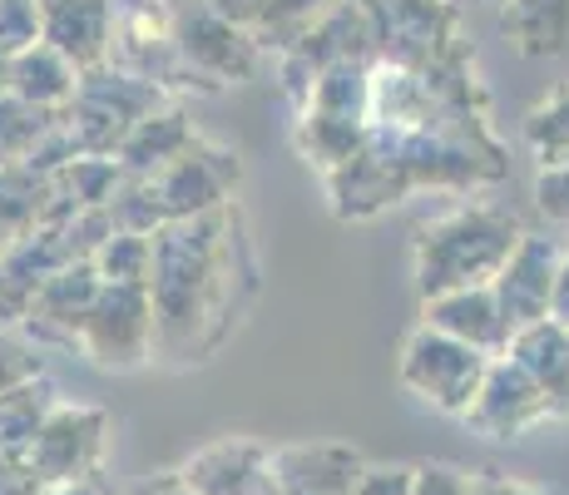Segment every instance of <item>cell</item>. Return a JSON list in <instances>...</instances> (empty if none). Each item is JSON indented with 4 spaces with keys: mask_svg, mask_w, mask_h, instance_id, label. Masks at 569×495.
Here are the masks:
<instances>
[{
    "mask_svg": "<svg viewBox=\"0 0 569 495\" xmlns=\"http://www.w3.org/2000/svg\"><path fill=\"white\" fill-rule=\"evenodd\" d=\"M80 357L100 372H134L159 357V313L149 288H104L80 337Z\"/></svg>",
    "mask_w": 569,
    "mask_h": 495,
    "instance_id": "8fae6325",
    "label": "cell"
},
{
    "mask_svg": "<svg viewBox=\"0 0 569 495\" xmlns=\"http://www.w3.org/2000/svg\"><path fill=\"white\" fill-rule=\"evenodd\" d=\"M525 145L540 159V169L545 164H569V80L530 109V119H525Z\"/></svg>",
    "mask_w": 569,
    "mask_h": 495,
    "instance_id": "f1b7e54d",
    "label": "cell"
},
{
    "mask_svg": "<svg viewBox=\"0 0 569 495\" xmlns=\"http://www.w3.org/2000/svg\"><path fill=\"white\" fill-rule=\"evenodd\" d=\"M100 293H104V283H100V273H94V263H70L64 273L46 278V288L36 297V313H30V323L20 327V333H26L36 347L80 352L84 323H90Z\"/></svg>",
    "mask_w": 569,
    "mask_h": 495,
    "instance_id": "2e32d148",
    "label": "cell"
},
{
    "mask_svg": "<svg viewBox=\"0 0 569 495\" xmlns=\"http://www.w3.org/2000/svg\"><path fill=\"white\" fill-rule=\"evenodd\" d=\"M332 6H342V0H268V10H262L258 20V46L268 55H278L288 40H298L302 30L312 26V20H322Z\"/></svg>",
    "mask_w": 569,
    "mask_h": 495,
    "instance_id": "f546056e",
    "label": "cell"
},
{
    "mask_svg": "<svg viewBox=\"0 0 569 495\" xmlns=\"http://www.w3.org/2000/svg\"><path fill=\"white\" fill-rule=\"evenodd\" d=\"M550 323H560L569 333V248H565V263H560V278H555V303H550Z\"/></svg>",
    "mask_w": 569,
    "mask_h": 495,
    "instance_id": "60d3db41",
    "label": "cell"
},
{
    "mask_svg": "<svg viewBox=\"0 0 569 495\" xmlns=\"http://www.w3.org/2000/svg\"><path fill=\"white\" fill-rule=\"evenodd\" d=\"M94 273H100L104 288H149V278H154V238L114 234L94 253Z\"/></svg>",
    "mask_w": 569,
    "mask_h": 495,
    "instance_id": "83f0119b",
    "label": "cell"
},
{
    "mask_svg": "<svg viewBox=\"0 0 569 495\" xmlns=\"http://www.w3.org/2000/svg\"><path fill=\"white\" fill-rule=\"evenodd\" d=\"M506 357H516L535 377V387L550 396L555 416H569V333L560 323H535L516 333Z\"/></svg>",
    "mask_w": 569,
    "mask_h": 495,
    "instance_id": "603a6c76",
    "label": "cell"
},
{
    "mask_svg": "<svg viewBox=\"0 0 569 495\" xmlns=\"http://www.w3.org/2000/svg\"><path fill=\"white\" fill-rule=\"evenodd\" d=\"M371 125L357 119H332V115H298L292 119V149L312 164L322 179H332L342 164H352L367 149Z\"/></svg>",
    "mask_w": 569,
    "mask_h": 495,
    "instance_id": "cb8c5ba5",
    "label": "cell"
},
{
    "mask_svg": "<svg viewBox=\"0 0 569 495\" xmlns=\"http://www.w3.org/2000/svg\"><path fill=\"white\" fill-rule=\"evenodd\" d=\"M46 495H109L100 481H84V486H46Z\"/></svg>",
    "mask_w": 569,
    "mask_h": 495,
    "instance_id": "b9f144b4",
    "label": "cell"
},
{
    "mask_svg": "<svg viewBox=\"0 0 569 495\" xmlns=\"http://www.w3.org/2000/svg\"><path fill=\"white\" fill-rule=\"evenodd\" d=\"M371 85H377V60H342L312 85L308 105L298 115H332L371 125Z\"/></svg>",
    "mask_w": 569,
    "mask_h": 495,
    "instance_id": "d4e9b609",
    "label": "cell"
},
{
    "mask_svg": "<svg viewBox=\"0 0 569 495\" xmlns=\"http://www.w3.org/2000/svg\"><path fill=\"white\" fill-rule=\"evenodd\" d=\"M555 422L550 396L535 387V377L520 367L516 357H496L486 372V387H480L476 406L466 412V426L490 442H520L525 432Z\"/></svg>",
    "mask_w": 569,
    "mask_h": 495,
    "instance_id": "4fadbf2b",
    "label": "cell"
},
{
    "mask_svg": "<svg viewBox=\"0 0 569 495\" xmlns=\"http://www.w3.org/2000/svg\"><path fill=\"white\" fill-rule=\"evenodd\" d=\"M362 476H367L362 451L342 442H302L278 451L282 495H357Z\"/></svg>",
    "mask_w": 569,
    "mask_h": 495,
    "instance_id": "ac0fdd59",
    "label": "cell"
},
{
    "mask_svg": "<svg viewBox=\"0 0 569 495\" xmlns=\"http://www.w3.org/2000/svg\"><path fill=\"white\" fill-rule=\"evenodd\" d=\"M258 293V263L238 204L203 218L163 224L154 234L149 297L159 313V357L203 362L248 313Z\"/></svg>",
    "mask_w": 569,
    "mask_h": 495,
    "instance_id": "7a4b0ae2",
    "label": "cell"
},
{
    "mask_svg": "<svg viewBox=\"0 0 569 495\" xmlns=\"http://www.w3.org/2000/svg\"><path fill=\"white\" fill-rule=\"evenodd\" d=\"M179 476L193 495H282L278 451L258 436H218L183 461Z\"/></svg>",
    "mask_w": 569,
    "mask_h": 495,
    "instance_id": "7c38bea8",
    "label": "cell"
},
{
    "mask_svg": "<svg viewBox=\"0 0 569 495\" xmlns=\"http://www.w3.org/2000/svg\"><path fill=\"white\" fill-rule=\"evenodd\" d=\"M510 174V149L490 125V95L446 99L441 115L421 129H377L371 125L367 149L332 174L327 204L347 224L387 214L421 189L470 194L500 184Z\"/></svg>",
    "mask_w": 569,
    "mask_h": 495,
    "instance_id": "6da1fadb",
    "label": "cell"
},
{
    "mask_svg": "<svg viewBox=\"0 0 569 495\" xmlns=\"http://www.w3.org/2000/svg\"><path fill=\"white\" fill-rule=\"evenodd\" d=\"M199 129H193V119L183 115L179 105H163L154 115L144 119V125L134 129V135L124 139V149L114 154L119 164H124V174H134V179H149V174H159L163 164H173L183 149L199 145Z\"/></svg>",
    "mask_w": 569,
    "mask_h": 495,
    "instance_id": "d6986e66",
    "label": "cell"
},
{
    "mask_svg": "<svg viewBox=\"0 0 569 495\" xmlns=\"http://www.w3.org/2000/svg\"><path fill=\"white\" fill-rule=\"evenodd\" d=\"M520 218L490 198H466V204L436 214L431 224L416 228L411 244V273L421 303L461 288H490L510 263V253L520 248Z\"/></svg>",
    "mask_w": 569,
    "mask_h": 495,
    "instance_id": "3957f363",
    "label": "cell"
},
{
    "mask_svg": "<svg viewBox=\"0 0 569 495\" xmlns=\"http://www.w3.org/2000/svg\"><path fill=\"white\" fill-rule=\"evenodd\" d=\"M80 80L84 75L74 70L60 50H50L46 40L10 60V95L26 99V105H36V109H50V115H64V109H70Z\"/></svg>",
    "mask_w": 569,
    "mask_h": 495,
    "instance_id": "44dd1931",
    "label": "cell"
},
{
    "mask_svg": "<svg viewBox=\"0 0 569 495\" xmlns=\"http://www.w3.org/2000/svg\"><path fill=\"white\" fill-rule=\"evenodd\" d=\"M40 46V0H0V50L16 60Z\"/></svg>",
    "mask_w": 569,
    "mask_h": 495,
    "instance_id": "d6a6232c",
    "label": "cell"
},
{
    "mask_svg": "<svg viewBox=\"0 0 569 495\" xmlns=\"http://www.w3.org/2000/svg\"><path fill=\"white\" fill-rule=\"evenodd\" d=\"M451 6H461V10H466V6H506V0H451Z\"/></svg>",
    "mask_w": 569,
    "mask_h": 495,
    "instance_id": "ee69618b",
    "label": "cell"
},
{
    "mask_svg": "<svg viewBox=\"0 0 569 495\" xmlns=\"http://www.w3.org/2000/svg\"><path fill=\"white\" fill-rule=\"evenodd\" d=\"M560 263H565V248L555 244L550 234H525L520 238V248L510 253V263L500 268V278L490 283L500 313H506V323H510V333H525V327H535V323H550Z\"/></svg>",
    "mask_w": 569,
    "mask_h": 495,
    "instance_id": "5bb4252c",
    "label": "cell"
},
{
    "mask_svg": "<svg viewBox=\"0 0 569 495\" xmlns=\"http://www.w3.org/2000/svg\"><path fill=\"white\" fill-rule=\"evenodd\" d=\"M411 495H470V471L446 466V461H426V466H416Z\"/></svg>",
    "mask_w": 569,
    "mask_h": 495,
    "instance_id": "e575fe53",
    "label": "cell"
},
{
    "mask_svg": "<svg viewBox=\"0 0 569 495\" xmlns=\"http://www.w3.org/2000/svg\"><path fill=\"white\" fill-rule=\"evenodd\" d=\"M500 30L525 60L569 55V0H506Z\"/></svg>",
    "mask_w": 569,
    "mask_h": 495,
    "instance_id": "7402d4cb",
    "label": "cell"
},
{
    "mask_svg": "<svg viewBox=\"0 0 569 495\" xmlns=\"http://www.w3.org/2000/svg\"><path fill=\"white\" fill-rule=\"evenodd\" d=\"M129 495H193L189 486H183V476L179 471H163V476H149V481H139Z\"/></svg>",
    "mask_w": 569,
    "mask_h": 495,
    "instance_id": "ab89813d",
    "label": "cell"
},
{
    "mask_svg": "<svg viewBox=\"0 0 569 495\" xmlns=\"http://www.w3.org/2000/svg\"><path fill=\"white\" fill-rule=\"evenodd\" d=\"M54 125H60V115H50V109L0 95V169H20V164L36 159V149L50 139Z\"/></svg>",
    "mask_w": 569,
    "mask_h": 495,
    "instance_id": "4316f807",
    "label": "cell"
},
{
    "mask_svg": "<svg viewBox=\"0 0 569 495\" xmlns=\"http://www.w3.org/2000/svg\"><path fill=\"white\" fill-rule=\"evenodd\" d=\"M173 46H179L183 70L208 95L223 90V85L253 80L262 70V60H268V50L258 46L253 30L223 20L208 0H179V10H173Z\"/></svg>",
    "mask_w": 569,
    "mask_h": 495,
    "instance_id": "ba28073f",
    "label": "cell"
},
{
    "mask_svg": "<svg viewBox=\"0 0 569 495\" xmlns=\"http://www.w3.org/2000/svg\"><path fill=\"white\" fill-rule=\"evenodd\" d=\"M377 40V60L407 75H431L456 60L470 40L461 36V6L451 0H362Z\"/></svg>",
    "mask_w": 569,
    "mask_h": 495,
    "instance_id": "277c9868",
    "label": "cell"
},
{
    "mask_svg": "<svg viewBox=\"0 0 569 495\" xmlns=\"http://www.w3.org/2000/svg\"><path fill=\"white\" fill-rule=\"evenodd\" d=\"M208 6H213L223 20H233V26L258 30V20H262V10H268V0H208Z\"/></svg>",
    "mask_w": 569,
    "mask_h": 495,
    "instance_id": "f35d334b",
    "label": "cell"
},
{
    "mask_svg": "<svg viewBox=\"0 0 569 495\" xmlns=\"http://www.w3.org/2000/svg\"><path fill=\"white\" fill-rule=\"evenodd\" d=\"M342 60H377V40H371V20H367L362 0L332 6L322 20H312L298 40H288V46L272 55L278 90L292 99V109H302L312 85Z\"/></svg>",
    "mask_w": 569,
    "mask_h": 495,
    "instance_id": "52a82bcc",
    "label": "cell"
},
{
    "mask_svg": "<svg viewBox=\"0 0 569 495\" xmlns=\"http://www.w3.org/2000/svg\"><path fill=\"white\" fill-rule=\"evenodd\" d=\"M486 352L456 343V337L436 333V327H411L407 343H401V357H397V377L421 406L441 416H461L476 406L480 387H486V372H490Z\"/></svg>",
    "mask_w": 569,
    "mask_h": 495,
    "instance_id": "8992f818",
    "label": "cell"
},
{
    "mask_svg": "<svg viewBox=\"0 0 569 495\" xmlns=\"http://www.w3.org/2000/svg\"><path fill=\"white\" fill-rule=\"evenodd\" d=\"M163 105H169V95H163L159 85L104 65V70L84 75L80 90L70 99V109H64L60 119H64V129H70V139L80 154H109V159H114V154L124 149V139Z\"/></svg>",
    "mask_w": 569,
    "mask_h": 495,
    "instance_id": "5b68a950",
    "label": "cell"
},
{
    "mask_svg": "<svg viewBox=\"0 0 569 495\" xmlns=\"http://www.w3.org/2000/svg\"><path fill=\"white\" fill-rule=\"evenodd\" d=\"M535 208H540L550 224L569 228V164H545L535 174Z\"/></svg>",
    "mask_w": 569,
    "mask_h": 495,
    "instance_id": "836d02e7",
    "label": "cell"
},
{
    "mask_svg": "<svg viewBox=\"0 0 569 495\" xmlns=\"http://www.w3.org/2000/svg\"><path fill=\"white\" fill-rule=\"evenodd\" d=\"M0 95H10V55L0 50Z\"/></svg>",
    "mask_w": 569,
    "mask_h": 495,
    "instance_id": "7bdbcfd3",
    "label": "cell"
},
{
    "mask_svg": "<svg viewBox=\"0 0 569 495\" xmlns=\"http://www.w3.org/2000/svg\"><path fill=\"white\" fill-rule=\"evenodd\" d=\"M119 0H40V40L80 75L104 70L114 55Z\"/></svg>",
    "mask_w": 569,
    "mask_h": 495,
    "instance_id": "9a60e30c",
    "label": "cell"
},
{
    "mask_svg": "<svg viewBox=\"0 0 569 495\" xmlns=\"http://www.w3.org/2000/svg\"><path fill=\"white\" fill-rule=\"evenodd\" d=\"M60 402L64 396L50 377H36V382H26V387L0 396V451H6V456H26L30 442L40 436V426L50 422V412Z\"/></svg>",
    "mask_w": 569,
    "mask_h": 495,
    "instance_id": "484cf974",
    "label": "cell"
},
{
    "mask_svg": "<svg viewBox=\"0 0 569 495\" xmlns=\"http://www.w3.org/2000/svg\"><path fill=\"white\" fill-rule=\"evenodd\" d=\"M46 377V367H40V347L30 343L26 333H16V327H0V396L26 387V382Z\"/></svg>",
    "mask_w": 569,
    "mask_h": 495,
    "instance_id": "1f68e13d",
    "label": "cell"
},
{
    "mask_svg": "<svg viewBox=\"0 0 569 495\" xmlns=\"http://www.w3.org/2000/svg\"><path fill=\"white\" fill-rule=\"evenodd\" d=\"M54 224V184L36 169H0V253H10L20 238Z\"/></svg>",
    "mask_w": 569,
    "mask_h": 495,
    "instance_id": "ffe728a7",
    "label": "cell"
},
{
    "mask_svg": "<svg viewBox=\"0 0 569 495\" xmlns=\"http://www.w3.org/2000/svg\"><path fill=\"white\" fill-rule=\"evenodd\" d=\"M40 288H46V283H36L16 258L0 253V327H16L20 333V327L30 323V313H36Z\"/></svg>",
    "mask_w": 569,
    "mask_h": 495,
    "instance_id": "4dcf8cb0",
    "label": "cell"
},
{
    "mask_svg": "<svg viewBox=\"0 0 569 495\" xmlns=\"http://www.w3.org/2000/svg\"><path fill=\"white\" fill-rule=\"evenodd\" d=\"M421 323L486 352V357H506L510 343H516V333H510L506 313L496 303V288H461V293L431 297V303H421Z\"/></svg>",
    "mask_w": 569,
    "mask_h": 495,
    "instance_id": "e0dca14e",
    "label": "cell"
},
{
    "mask_svg": "<svg viewBox=\"0 0 569 495\" xmlns=\"http://www.w3.org/2000/svg\"><path fill=\"white\" fill-rule=\"evenodd\" d=\"M109 436H114V422H109L104 406L60 402L50 422L40 426V436L30 442L26 461L46 486H84V481H100Z\"/></svg>",
    "mask_w": 569,
    "mask_h": 495,
    "instance_id": "9c48e42d",
    "label": "cell"
},
{
    "mask_svg": "<svg viewBox=\"0 0 569 495\" xmlns=\"http://www.w3.org/2000/svg\"><path fill=\"white\" fill-rule=\"evenodd\" d=\"M134 179V174H129ZM238 184H243V159L238 149L199 139L193 149H183L173 164H163L159 174H149V189H154L163 224H183V218H203L218 208L233 204Z\"/></svg>",
    "mask_w": 569,
    "mask_h": 495,
    "instance_id": "30bf717a",
    "label": "cell"
},
{
    "mask_svg": "<svg viewBox=\"0 0 569 495\" xmlns=\"http://www.w3.org/2000/svg\"><path fill=\"white\" fill-rule=\"evenodd\" d=\"M416 466H367L357 495H411Z\"/></svg>",
    "mask_w": 569,
    "mask_h": 495,
    "instance_id": "8d00e7d4",
    "label": "cell"
},
{
    "mask_svg": "<svg viewBox=\"0 0 569 495\" xmlns=\"http://www.w3.org/2000/svg\"><path fill=\"white\" fill-rule=\"evenodd\" d=\"M0 495H46V481L36 476L26 456H6L0 451Z\"/></svg>",
    "mask_w": 569,
    "mask_h": 495,
    "instance_id": "d590c367",
    "label": "cell"
},
{
    "mask_svg": "<svg viewBox=\"0 0 569 495\" xmlns=\"http://www.w3.org/2000/svg\"><path fill=\"white\" fill-rule=\"evenodd\" d=\"M470 495H560V491L530 486V481L500 476V471H476V476H470Z\"/></svg>",
    "mask_w": 569,
    "mask_h": 495,
    "instance_id": "74e56055",
    "label": "cell"
}]
</instances>
